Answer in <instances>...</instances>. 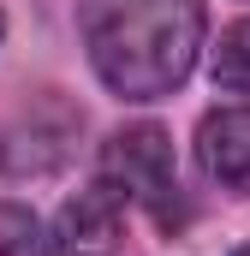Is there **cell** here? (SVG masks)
Masks as SVG:
<instances>
[{
  "instance_id": "6",
  "label": "cell",
  "mask_w": 250,
  "mask_h": 256,
  "mask_svg": "<svg viewBox=\"0 0 250 256\" xmlns=\"http://www.w3.org/2000/svg\"><path fill=\"white\" fill-rule=\"evenodd\" d=\"M208 72H214V84H220L226 96H250V18H238V24L220 30Z\"/></svg>"
},
{
  "instance_id": "7",
  "label": "cell",
  "mask_w": 250,
  "mask_h": 256,
  "mask_svg": "<svg viewBox=\"0 0 250 256\" xmlns=\"http://www.w3.org/2000/svg\"><path fill=\"white\" fill-rule=\"evenodd\" d=\"M0 256H42V226L24 202H0Z\"/></svg>"
},
{
  "instance_id": "1",
  "label": "cell",
  "mask_w": 250,
  "mask_h": 256,
  "mask_svg": "<svg viewBox=\"0 0 250 256\" xmlns=\"http://www.w3.org/2000/svg\"><path fill=\"white\" fill-rule=\"evenodd\" d=\"M96 78L120 102H167L202 54V0H78Z\"/></svg>"
},
{
  "instance_id": "8",
  "label": "cell",
  "mask_w": 250,
  "mask_h": 256,
  "mask_svg": "<svg viewBox=\"0 0 250 256\" xmlns=\"http://www.w3.org/2000/svg\"><path fill=\"white\" fill-rule=\"evenodd\" d=\"M232 256H250V244H244V250H232Z\"/></svg>"
},
{
  "instance_id": "4",
  "label": "cell",
  "mask_w": 250,
  "mask_h": 256,
  "mask_svg": "<svg viewBox=\"0 0 250 256\" xmlns=\"http://www.w3.org/2000/svg\"><path fill=\"white\" fill-rule=\"evenodd\" d=\"M120 226H125V191L96 179L90 191H78L54 220V256H114L120 250Z\"/></svg>"
},
{
  "instance_id": "9",
  "label": "cell",
  "mask_w": 250,
  "mask_h": 256,
  "mask_svg": "<svg viewBox=\"0 0 250 256\" xmlns=\"http://www.w3.org/2000/svg\"><path fill=\"white\" fill-rule=\"evenodd\" d=\"M0 30H6V24H0Z\"/></svg>"
},
{
  "instance_id": "3",
  "label": "cell",
  "mask_w": 250,
  "mask_h": 256,
  "mask_svg": "<svg viewBox=\"0 0 250 256\" xmlns=\"http://www.w3.org/2000/svg\"><path fill=\"white\" fill-rule=\"evenodd\" d=\"M78 131H84V114H78L66 96H36L30 108H18V114L0 126V173L36 179V173L66 167Z\"/></svg>"
},
{
  "instance_id": "5",
  "label": "cell",
  "mask_w": 250,
  "mask_h": 256,
  "mask_svg": "<svg viewBox=\"0 0 250 256\" xmlns=\"http://www.w3.org/2000/svg\"><path fill=\"white\" fill-rule=\"evenodd\" d=\"M196 161L226 191L250 196V108H220L196 126Z\"/></svg>"
},
{
  "instance_id": "2",
  "label": "cell",
  "mask_w": 250,
  "mask_h": 256,
  "mask_svg": "<svg viewBox=\"0 0 250 256\" xmlns=\"http://www.w3.org/2000/svg\"><path fill=\"white\" fill-rule=\"evenodd\" d=\"M102 179L120 185L125 202L149 208L161 226L179 220V161H173V137L161 126H120L102 143Z\"/></svg>"
}]
</instances>
